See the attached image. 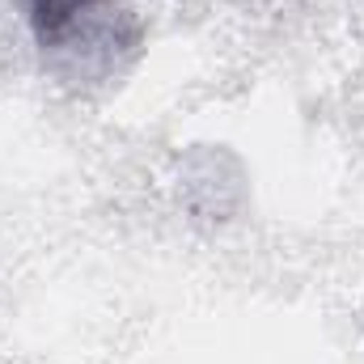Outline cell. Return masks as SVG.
<instances>
[{
	"label": "cell",
	"mask_w": 364,
	"mask_h": 364,
	"mask_svg": "<svg viewBox=\"0 0 364 364\" xmlns=\"http://www.w3.org/2000/svg\"><path fill=\"white\" fill-rule=\"evenodd\" d=\"M90 4L97 0H30V17H34V34L43 43H55Z\"/></svg>",
	"instance_id": "1"
}]
</instances>
